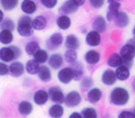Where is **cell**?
Instances as JSON below:
<instances>
[{"label": "cell", "instance_id": "obj_1", "mask_svg": "<svg viewBox=\"0 0 135 118\" xmlns=\"http://www.w3.org/2000/svg\"><path fill=\"white\" fill-rule=\"evenodd\" d=\"M130 94L124 87H115L109 94V101L115 106H124L129 102Z\"/></svg>", "mask_w": 135, "mask_h": 118}, {"label": "cell", "instance_id": "obj_2", "mask_svg": "<svg viewBox=\"0 0 135 118\" xmlns=\"http://www.w3.org/2000/svg\"><path fill=\"white\" fill-rule=\"evenodd\" d=\"M33 27H32V19L29 16L20 17L17 23V32L22 37H30L33 34Z\"/></svg>", "mask_w": 135, "mask_h": 118}, {"label": "cell", "instance_id": "obj_3", "mask_svg": "<svg viewBox=\"0 0 135 118\" xmlns=\"http://www.w3.org/2000/svg\"><path fill=\"white\" fill-rule=\"evenodd\" d=\"M21 55V49L17 46H5L0 48V60L10 62L17 59Z\"/></svg>", "mask_w": 135, "mask_h": 118}, {"label": "cell", "instance_id": "obj_4", "mask_svg": "<svg viewBox=\"0 0 135 118\" xmlns=\"http://www.w3.org/2000/svg\"><path fill=\"white\" fill-rule=\"evenodd\" d=\"M119 53L123 59V64L130 68L132 66V61L135 58V46L127 42L120 48Z\"/></svg>", "mask_w": 135, "mask_h": 118}, {"label": "cell", "instance_id": "obj_5", "mask_svg": "<svg viewBox=\"0 0 135 118\" xmlns=\"http://www.w3.org/2000/svg\"><path fill=\"white\" fill-rule=\"evenodd\" d=\"M107 3H108V8H107L106 19L107 21L111 22V21H114L115 17L118 14L121 4L117 0H107Z\"/></svg>", "mask_w": 135, "mask_h": 118}, {"label": "cell", "instance_id": "obj_6", "mask_svg": "<svg viewBox=\"0 0 135 118\" xmlns=\"http://www.w3.org/2000/svg\"><path fill=\"white\" fill-rule=\"evenodd\" d=\"M82 101V96L76 90H72L68 92L67 95L65 96V101L64 103L67 107H76Z\"/></svg>", "mask_w": 135, "mask_h": 118}, {"label": "cell", "instance_id": "obj_7", "mask_svg": "<svg viewBox=\"0 0 135 118\" xmlns=\"http://www.w3.org/2000/svg\"><path fill=\"white\" fill-rule=\"evenodd\" d=\"M49 98L54 103L62 104L65 101V96L63 93L62 89L58 86H52L48 89Z\"/></svg>", "mask_w": 135, "mask_h": 118}, {"label": "cell", "instance_id": "obj_8", "mask_svg": "<svg viewBox=\"0 0 135 118\" xmlns=\"http://www.w3.org/2000/svg\"><path fill=\"white\" fill-rule=\"evenodd\" d=\"M63 40V35L59 32H55L46 40V46L49 50H55L61 46Z\"/></svg>", "mask_w": 135, "mask_h": 118}, {"label": "cell", "instance_id": "obj_9", "mask_svg": "<svg viewBox=\"0 0 135 118\" xmlns=\"http://www.w3.org/2000/svg\"><path fill=\"white\" fill-rule=\"evenodd\" d=\"M58 80L63 84H69L73 80V69L72 67H64L58 71Z\"/></svg>", "mask_w": 135, "mask_h": 118}, {"label": "cell", "instance_id": "obj_10", "mask_svg": "<svg viewBox=\"0 0 135 118\" xmlns=\"http://www.w3.org/2000/svg\"><path fill=\"white\" fill-rule=\"evenodd\" d=\"M85 42L87 45L91 46V47H97L99 46L101 42V36L100 33L96 30H91L89 31L85 36Z\"/></svg>", "mask_w": 135, "mask_h": 118}, {"label": "cell", "instance_id": "obj_11", "mask_svg": "<svg viewBox=\"0 0 135 118\" xmlns=\"http://www.w3.org/2000/svg\"><path fill=\"white\" fill-rule=\"evenodd\" d=\"M116 80H117V77H116V73L114 70L109 68L103 71V73L101 75V81L104 85L112 86L115 84Z\"/></svg>", "mask_w": 135, "mask_h": 118}, {"label": "cell", "instance_id": "obj_12", "mask_svg": "<svg viewBox=\"0 0 135 118\" xmlns=\"http://www.w3.org/2000/svg\"><path fill=\"white\" fill-rule=\"evenodd\" d=\"M79 6L75 4L73 2V0H67L63 3L60 7H59V10L58 12L60 14H64V15H69V14H72V13H75L76 11L78 10Z\"/></svg>", "mask_w": 135, "mask_h": 118}, {"label": "cell", "instance_id": "obj_13", "mask_svg": "<svg viewBox=\"0 0 135 118\" xmlns=\"http://www.w3.org/2000/svg\"><path fill=\"white\" fill-rule=\"evenodd\" d=\"M92 28L93 30L98 31L99 33L105 32L107 29V19L103 16H96L92 22Z\"/></svg>", "mask_w": 135, "mask_h": 118}, {"label": "cell", "instance_id": "obj_14", "mask_svg": "<svg viewBox=\"0 0 135 118\" xmlns=\"http://www.w3.org/2000/svg\"><path fill=\"white\" fill-rule=\"evenodd\" d=\"M114 23L118 28H124L130 23V17L124 11H119L114 19Z\"/></svg>", "mask_w": 135, "mask_h": 118}, {"label": "cell", "instance_id": "obj_15", "mask_svg": "<svg viewBox=\"0 0 135 118\" xmlns=\"http://www.w3.org/2000/svg\"><path fill=\"white\" fill-rule=\"evenodd\" d=\"M34 103L37 105H44L47 103L49 100V93L48 91L44 90V89H38L33 95Z\"/></svg>", "mask_w": 135, "mask_h": 118}, {"label": "cell", "instance_id": "obj_16", "mask_svg": "<svg viewBox=\"0 0 135 118\" xmlns=\"http://www.w3.org/2000/svg\"><path fill=\"white\" fill-rule=\"evenodd\" d=\"M102 98V90L98 87L90 88L87 92V100L92 104L98 103Z\"/></svg>", "mask_w": 135, "mask_h": 118}, {"label": "cell", "instance_id": "obj_17", "mask_svg": "<svg viewBox=\"0 0 135 118\" xmlns=\"http://www.w3.org/2000/svg\"><path fill=\"white\" fill-rule=\"evenodd\" d=\"M25 66L21 63L20 61H15L12 62L9 66V73L13 77H20L24 73Z\"/></svg>", "mask_w": 135, "mask_h": 118}, {"label": "cell", "instance_id": "obj_18", "mask_svg": "<svg viewBox=\"0 0 135 118\" xmlns=\"http://www.w3.org/2000/svg\"><path fill=\"white\" fill-rule=\"evenodd\" d=\"M63 62H64V57L59 53H54V54L50 55L48 58V64L49 66L52 69H59L62 67Z\"/></svg>", "mask_w": 135, "mask_h": 118}, {"label": "cell", "instance_id": "obj_19", "mask_svg": "<svg viewBox=\"0 0 135 118\" xmlns=\"http://www.w3.org/2000/svg\"><path fill=\"white\" fill-rule=\"evenodd\" d=\"M101 55L96 50H88L84 55V60L89 65H94L100 61Z\"/></svg>", "mask_w": 135, "mask_h": 118}, {"label": "cell", "instance_id": "obj_20", "mask_svg": "<svg viewBox=\"0 0 135 118\" xmlns=\"http://www.w3.org/2000/svg\"><path fill=\"white\" fill-rule=\"evenodd\" d=\"M115 73L116 77L119 81H125L130 77V68L124 64H122L120 66L116 67Z\"/></svg>", "mask_w": 135, "mask_h": 118}, {"label": "cell", "instance_id": "obj_21", "mask_svg": "<svg viewBox=\"0 0 135 118\" xmlns=\"http://www.w3.org/2000/svg\"><path fill=\"white\" fill-rule=\"evenodd\" d=\"M65 47L67 49H73L77 50L80 47V41L77 38V36L74 34H69L66 36L65 39Z\"/></svg>", "mask_w": 135, "mask_h": 118}, {"label": "cell", "instance_id": "obj_22", "mask_svg": "<svg viewBox=\"0 0 135 118\" xmlns=\"http://www.w3.org/2000/svg\"><path fill=\"white\" fill-rule=\"evenodd\" d=\"M47 26V19L43 15H38L34 19H32V27L36 31H41L44 30Z\"/></svg>", "mask_w": 135, "mask_h": 118}, {"label": "cell", "instance_id": "obj_23", "mask_svg": "<svg viewBox=\"0 0 135 118\" xmlns=\"http://www.w3.org/2000/svg\"><path fill=\"white\" fill-rule=\"evenodd\" d=\"M123 64V59L121 57L120 53H112L108 56L107 58V65L109 67H112V68H116L118 66H120Z\"/></svg>", "mask_w": 135, "mask_h": 118}, {"label": "cell", "instance_id": "obj_24", "mask_svg": "<svg viewBox=\"0 0 135 118\" xmlns=\"http://www.w3.org/2000/svg\"><path fill=\"white\" fill-rule=\"evenodd\" d=\"M37 9L36 3L32 0H23L21 3V10L24 12L25 14H33Z\"/></svg>", "mask_w": 135, "mask_h": 118}, {"label": "cell", "instance_id": "obj_25", "mask_svg": "<svg viewBox=\"0 0 135 118\" xmlns=\"http://www.w3.org/2000/svg\"><path fill=\"white\" fill-rule=\"evenodd\" d=\"M72 69H73V80L75 81H80L83 78L84 75V70H83V65L80 62L76 61L75 63L72 64Z\"/></svg>", "mask_w": 135, "mask_h": 118}, {"label": "cell", "instance_id": "obj_26", "mask_svg": "<svg viewBox=\"0 0 135 118\" xmlns=\"http://www.w3.org/2000/svg\"><path fill=\"white\" fill-rule=\"evenodd\" d=\"M48 114L50 117L52 118H60L63 116L64 114V108L61 104L55 103L52 105L48 110Z\"/></svg>", "mask_w": 135, "mask_h": 118}, {"label": "cell", "instance_id": "obj_27", "mask_svg": "<svg viewBox=\"0 0 135 118\" xmlns=\"http://www.w3.org/2000/svg\"><path fill=\"white\" fill-rule=\"evenodd\" d=\"M56 24L61 30H67L71 26V19L69 18L68 15L61 14L56 20Z\"/></svg>", "mask_w": 135, "mask_h": 118}, {"label": "cell", "instance_id": "obj_28", "mask_svg": "<svg viewBox=\"0 0 135 118\" xmlns=\"http://www.w3.org/2000/svg\"><path fill=\"white\" fill-rule=\"evenodd\" d=\"M13 33L11 30L8 29H1L0 31V43L5 45L10 44L13 41Z\"/></svg>", "mask_w": 135, "mask_h": 118}, {"label": "cell", "instance_id": "obj_29", "mask_svg": "<svg viewBox=\"0 0 135 118\" xmlns=\"http://www.w3.org/2000/svg\"><path fill=\"white\" fill-rule=\"evenodd\" d=\"M38 78L43 81V82H49L51 79H52V74H51V71L50 69L47 67V66H40V69H39L38 72Z\"/></svg>", "mask_w": 135, "mask_h": 118}, {"label": "cell", "instance_id": "obj_30", "mask_svg": "<svg viewBox=\"0 0 135 118\" xmlns=\"http://www.w3.org/2000/svg\"><path fill=\"white\" fill-rule=\"evenodd\" d=\"M39 69H40V63H38L37 61H35L34 59L28 60V61L26 62V65H25V70H26L29 74H31V75L38 74Z\"/></svg>", "mask_w": 135, "mask_h": 118}, {"label": "cell", "instance_id": "obj_31", "mask_svg": "<svg viewBox=\"0 0 135 118\" xmlns=\"http://www.w3.org/2000/svg\"><path fill=\"white\" fill-rule=\"evenodd\" d=\"M18 111H19L20 114L24 115V116H27L29 114L33 111V105L30 103L29 101H22L20 102L19 105H18Z\"/></svg>", "mask_w": 135, "mask_h": 118}, {"label": "cell", "instance_id": "obj_32", "mask_svg": "<svg viewBox=\"0 0 135 118\" xmlns=\"http://www.w3.org/2000/svg\"><path fill=\"white\" fill-rule=\"evenodd\" d=\"M39 49H40L39 43L37 41H35V40L29 41L28 43L25 45V52H26L27 55H29V56H33Z\"/></svg>", "mask_w": 135, "mask_h": 118}, {"label": "cell", "instance_id": "obj_33", "mask_svg": "<svg viewBox=\"0 0 135 118\" xmlns=\"http://www.w3.org/2000/svg\"><path fill=\"white\" fill-rule=\"evenodd\" d=\"M77 58H78V55H77L76 50L67 49L65 51V53H64V60H65L67 63L71 64V65L77 61Z\"/></svg>", "mask_w": 135, "mask_h": 118}, {"label": "cell", "instance_id": "obj_34", "mask_svg": "<svg viewBox=\"0 0 135 118\" xmlns=\"http://www.w3.org/2000/svg\"><path fill=\"white\" fill-rule=\"evenodd\" d=\"M33 57H34L33 58L34 60H35V61H37V62L40 63V64L45 63L46 61H48V58H49L47 51H46V50H44V49H39L38 51L33 55Z\"/></svg>", "mask_w": 135, "mask_h": 118}, {"label": "cell", "instance_id": "obj_35", "mask_svg": "<svg viewBox=\"0 0 135 118\" xmlns=\"http://www.w3.org/2000/svg\"><path fill=\"white\" fill-rule=\"evenodd\" d=\"M82 117L83 118H96L98 117V114L95 108L92 107H85L81 111Z\"/></svg>", "mask_w": 135, "mask_h": 118}, {"label": "cell", "instance_id": "obj_36", "mask_svg": "<svg viewBox=\"0 0 135 118\" xmlns=\"http://www.w3.org/2000/svg\"><path fill=\"white\" fill-rule=\"evenodd\" d=\"M0 2L5 10H12L16 8L19 0H0Z\"/></svg>", "mask_w": 135, "mask_h": 118}, {"label": "cell", "instance_id": "obj_37", "mask_svg": "<svg viewBox=\"0 0 135 118\" xmlns=\"http://www.w3.org/2000/svg\"><path fill=\"white\" fill-rule=\"evenodd\" d=\"M80 87L82 89H90L93 86V79L89 76H85L80 80Z\"/></svg>", "mask_w": 135, "mask_h": 118}, {"label": "cell", "instance_id": "obj_38", "mask_svg": "<svg viewBox=\"0 0 135 118\" xmlns=\"http://www.w3.org/2000/svg\"><path fill=\"white\" fill-rule=\"evenodd\" d=\"M14 27H15L14 22L11 19H9V18L3 19V21L1 22V28H2V29H8L12 31V30L14 29Z\"/></svg>", "mask_w": 135, "mask_h": 118}, {"label": "cell", "instance_id": "obj_39", "mask_svg": "<svg viewBox=\"0 0 135 118\" xmlns=\"http://www.w3.org/2000/svg\"><path fill=\"white\" fill-rule=\"evenodd\" d=\"M41 4L47 9H52L58 3V0H40Z\"/></svg>", "mask_w": 135, "mask_h": 118}, {"label": "cell", "instance_id": "obj_40", "mask_svg": "<svg viewBox=\"0 0 135 118\" xmlns=\"http://www.w3.org/2000/svg\"><path fill=\"white\" fill-rule=\"evenodd\" d=\"M104 3H105V0H89V4L95 9H99L103 7Z\"/></svg>", "mask_w": 135, "mask_h": 118}, {"label": "cell", "instance_id": "obj_41", "mask_svg": "<svg viewBox=\"0 0 135 118\" xmlns=\"http://www.w3.org/2000/svg\"><path fill=\"white\" fill-rule=\"evenodd\" d=\"M119 118H135V112H132V111H128V110H123L121 111L119 115H118Z\"/></svg>", "mask_w": 135, "mask_h": 118}, {"label": "cell", "instance_id": "obj_42", "mask_svg": "<svg viewBox=\"0 0 135 118\" xmlns=\"http://www.w3.org/2000/svg\"><path fill=\"white\" fill-rule=\"evenodd\" d=\"M9 73V66H7L4 62H0V76H4Z\"/></svg>", "mask_w": 135, "mask_h": 118}, {"label": "cell", "instance_id": "obj_43", "mask_svg": "<svg viewBox=\"0 0 135 118\" xmlns=\"http://www.w3.org/2000/svg\"><path fill=\"white\" fill-rule=\"evenodd\" d=\"M69 118H82V114L79 112H72L69 115Z\"/></svg>", "mask_w": 135, "mask_h": 118}, {"label": "cell", "instance_id": "obj_44", "mask_svg": "<svg viewBox=\"0 0 135 118\" xmlns=\"http://www.w3.org/2000/svg\"><path fill=\"white\" fill-rule=\"evenodd\" d=\"M85 1H86V0H73V2L77 5V6H79V7L84 4V3H85Z\"/></svg>", "mask_w": 135, "mask_h": 118}, {"label": "cell", "instance_id": "obj_45", "mask_svg": "<svg viewBox=\"0 0 135 118\" xmlns=\"http://www.w3.org/2000/svg\"><path fill=\"white\" fill-rule=\"evenodd\" d=\"M131 89H132V91L135 93V78L132 80V82H131Z\"/></svg>", "mask_w": 135, "mask_h": 118}, {"label": "cell", "instance_id": "obj_46", "mask_svg": "<svg viewBox=\"0 0 135 118\" xmlns=\"http://www.w3.org/2000/svg\"><path fill=\"white\" fill-rule=\"evenodd\" d=\"M3 19H4V14H3V12H2V10L0 9V23L3 21Z\"/></svg>", "mask_w": 135, "mask_h": 118}, {"label": "cell", "instance_id": "obj_47", "mask_svg": "<svg viewBox=\"0 0 135 118\" xmlns=\"http://www.w3.org/2000/svg\"><path fill=\"white\" fill-rule=\"evenodd\" d=\"M128 43H130V44H132L133 46H135V38H134V37H133L132 39L128 40Z\"/></svg>", "mask_w": 135, "mask_h": 118}, {"label": "cell", "instance_id": "obj_48", "mask_svg": "<svg viewBox=\"0 0 135 118\" xmlns=\"http://www.w3.org/2000/svg\"><path fill=\"white\" fill-rule=\"evenodd\" d=\"M132 35H133V37L135 38V25L134 27H133V29H132Z\"/></svg>", "mask_w": 135, "mask_h": 118}, {"label": "cell", "instance_id": "obj_49", "mask_svg": "<svg viewBox=\"0 0 135 118\" xmlns=\"http://www.w3.org/2000/svg\"><path fill=\"white\" fill-rule=\"evenodd\" d=\"M117 1H121V0H117Z\"/></svg>", "mask_w": 135, "mask_h": 118}]
</instances>
